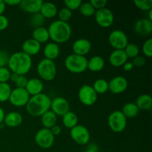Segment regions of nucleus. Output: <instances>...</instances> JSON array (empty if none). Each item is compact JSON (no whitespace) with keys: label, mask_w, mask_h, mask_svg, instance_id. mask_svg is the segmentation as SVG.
I'll return each mask as SVG.
<instances>
[{"label":"nucleus","mask_w":152,"mask_h":152,"mask_svg":"<svg viewBox=\"0 0 152 152\" xmlns=\"http://www.w3.org/2000/svg\"><path fill=\"white\" fill-rule=\"evenodd\" d=\"M7 66L11 73L25 76L32 68V59L22 51L15 52L10 55Z\"/></svg>","instance_id":"f257e3e1"},{"label":"nucleus","mask_w":152,"mask_h":152,"mask_svg":"<svg viewBox=\"0 0 152 152\" xmlns=\"http://www.w3.org/2000/svg\"><path fill=\"white\" fill-rule=\"evenodd\" d=\"M51 99L45 94L31 96L26 105V111L34 117H41L50 108Z\"/></svg>","instance_id":"f03ea898"},{"label":"nucleus","mask_w":152,"mask_h":152,"mask_svg":"<svg viewBox=\"0 0 152 152\" xmlns=\"http://www.w3.org/2000/svg\"><path fill=\"white\" fill-rule=\"evenodd\" d=\"M49 37L56 44H62L68 42L72 34L71 27L68 22L56 20L51 22L48 28Z\"/></svg>","instance_id":"7ed1b4c3"},{"label":"nucleus","mask_w":152,"mask_h":152,"mask_svg":"<svg viewBox=\"0 0 152 152\" xmlns=\"http://www.w3.org/2000/svg\"><path fill=\"white\" fill-rule=\"evenodd\" d=\"M37 71L39 77L47 82L54 80L57 74V68L54 61L45 58L41 59L37 64Z\"/></svg>","instance_id":"20e7f679"},{"label":"nucleus","mask_w":152,"mask_h":152,"mask_svg":"<svg viewBox=\"0 0 152 152\" xmlns=\"http://www.w3.org/2000/svg\"><path fill=\"white\" fill-rule=\"evenodd\" d=\"M65 66L71 73L81 74L88 69V59L86 56L72 53L65 58Z\"/></svg>","instance_id":"39448f33"},{"label":"nucleus","mask_w":152,"mask_h":152,"mask_svg":"<svg viewBox=\"0 0 152 152\" xmlns=\"http://www.w3.org/2000/svg\"><path fill=\"white\" fill-rule=\"evenodd\" d=\"M108 125L111 130L115 133H121L127 126V118L121 111H114L108 117Z\"/></svg>","instance_id":"423d86ee"},{"label":"nucleus","mask_w":152,"mask_h":152,"mask_svg":"<svg viewBox=\"0 0 152 152\" xmlns=\"http://www.w3.org/2000/svg\"><path fill=\"white\" fill-rule=\"evenodd\" d=\"M34 139L39 147L43 149H48L51 148L54 143L55 137L51 133L50 129L42 128L36 133Z\"/></svg>","instance_id":"0eeeda50"},{"label":"nucleus","mask_w":152,"mask_h":152,"mask_svg":"<svg viewBox=\"0 0 152 152\" xmlns=\"http://www.w3.org/2000/svg\"><path fill=\"white\" fill-rule=\"evenodd\" d=\"M108 42L114 50H124L129 44V38L124 31L114 30L108 36Z\"/></svg>","instance_id":"6e6552de"},{"label":"nucleus","mask_w":152,"mask_h":152,"mask_svg":"<svg viewBox=\"0 0 152 152\" xmlns=\"http://www.w3.org/2000/svg\"><path fill=\"white\" fill-rule=\"evenodd\" d=\"M78 98L83 105L91 106L97 101L98 94L94 90L93 87L89 85H84L78 91Z\"/></svg>","instance_id":"1a4fd4ad"},{"label":"nucleus","mask_w":152,"mask_h":152,"mask_svg":"<svg viewBox=\"0 0 152 152\" xmlns=\"http://www.w3.org/2000/svg\"><path fill=\"white\" fill-rule=\"evenodd\" d=\"M70 135L73 140L78 145H87L90 141V133L86 126L77 125L70 131Z\"/></svg>","instance_id":"9d476101"},{"label":"nucleus","mask_w":152,"mask_h":152,"mask_svg":"<svg viewBox=\"0 0 152 152\" xmlns=\"http://www.w3.org/2000/svg\"><path fill=\"white\" fill-rule=\"evenodd\" d=\"M30 97L31 96L27 92L25 88H16L11 91L8 100L12 105L19 108V107L26 106Z\"/></svg>","instance_id":"9b49d317"},{"label":"nucleus","mask_w":152,"mask_h":152,"mask_svg":"<svg viewBox=\"0 0 152 152\" xmlns=\"http://www.w3.org/2000/svg\"><path fill=\"white\" fill-rule=\"evenodd\" d=\"M94 16L97 25L102 28H109L114 23V13L109 8L107 7L96 10L94 13Z\"/></svg>","instance_id":"f8f14e48"},{"label":"nucleus","mask_w":152,"mask_h":152,"mask_svg":"<svg viewBox=\"0 0 152 152\" xmlns=\"http://www.w3.org/2000/svg\"><path fill=\"white\" fill-rule=\"evenodd\" d=\"M50 109L56 116L62 117L70 111V104L65 98L57 96L51 100Z\"/></svg>","instance_id":"ddd939ff"},{"label":"nucleus","mask_w":152,"mask_h":152,"mask_svg":"<svg viewBox=\"0 0 152 152\" xmlns=\"http://www.w3.org/2000/svg\"><path fill=\"white\" fill-rule=\"evenodd\" d=\"M129 83L123 76H117L108 82V91L114 94L123 93L127 89Z\"/></svg>","instance_id":"4468645a"},{"label":"nucleus","mask_w":152,"mask_h":152,"mask_svg":"<svg viewBox=\"0 0 152 152\" xmlns=\"http://www.w3.org/2000/svg\"><path fill=\"white\" fill-rule=\"evenodd\" d=\"M91 49V43L87 39H78L72 45V50L74 54L86 56Z\"/></svg>","instance_id":"2eb2a0df"},{"label":"nucleus","mask_w":152,"mask_h":152,"mask_svg":"<svg viewBox=\"0 0 152 152\" xmlns=\"http://www.w3.org/2000/svg\"><path fill=\"white\" fill-rule=\"evenodd\" d=\"M42 3V0H21L19 7L25 13L33 15L39 13Z\"/></svg>","instance_id":"dca6fc26"},{"label":"nucleus","mask_w":152,"mask_h":152,"mask_svg":"<svg viewBox=\"0 0 152 152\" xmlns=\"http://www.w3.org/2000/svg\"><path fill=\"white\" fill-rule=\"evenodd\" d=\"M134 31L140 36L147 37L152 33V21L148 19H140L137 21L134 26Z\"/></svg>","instance_id":"f3484780"},{"label":"nucleus","mask_w":152,"mask_h":152,"mask_svg":"<svg viewBox=\"0 0 152 152\" xmlns=\"http://www.w3.org/2000/svg\"><path fill=\"white\" fill-rule=\"evenodd\" d=\"M124 50H114L109 56V62L113 67H121L128 61Z\"/></svg>","instance_id":"a211bd4d"},{"label":"nucleus","mask_w":152,"mask_h":152,"mask_svg":"<svg viewBox=\"0 0 152 152\" xmlns=\"http://www.w3.org/2000/svg\"><path fill=\"white\" fill-rule=\"evenodd\" d=\"M43 88H44V84L42 81L39 78H31L28 80L25 87V90L31 96L42 94Z\"/></svg>","instance_id":"6ab92c4d"},{"label":"nucleus","mask_w":152,"mask_h":152,"mask_svg":"<svg viewBox=\"0 0 152 152\" xmlns=\"http://www.w3.org/2000/svg\"><path fill=\"white\" fill-rule=\"evenodd\" d=\"M22 51L31 57L35 56L41 50V44L34 40V39H28L25 40L22 45Z\"/></svg>","instance_id":"aec40b11"},{"label":"nucleus","mask_w":152,"mask_h":152,"mask_svg":"<svg viewBox=\"0 0 152 152\" xmlns=\"http://www.w3.org/2000/svg\"><path fill=\"white\" fill-rule=\"evenodd\" d=\"M23 121V117L20 113L17 111H10L5 114L4 123L6 126L10 128H16L20 126Z\"/></svg>","instance_id":"412c9836"},{"label":"nucleus","mask_w":152,"mask_h":152,"mask_svg":"<svg viewBox=\"0 0 152 152\" xmlns=\"http://www.w3.org/2000/svg\"><path fill=\"white\" fill-rule=\"evenodd\" d=\"M39 13L45 19H51L57 15L58 9L56 4L50 1H43Z\"/></svg>","instance_id":"4be33fe9"},{"label":"nucleus","mask_w":152,"mask_h":152,"mask_svg":"<svg viewBox=\"0 0 152 152\" xmlns=\"http://www.w3.org/2000/svg\"><path fill=\"white\" fill-rule=\"evenodd\" d=\"M43 53L45 59L54 61V59H56L60 53L59 45L53 42L47 43L44 48Z\"/></svg>","instance_id":"5701e85b"},{"label":"nucleus","mask_w":152,"mask_h":152,"mask_svg":"<svg viewBox=\"0 0 152 152\" xmlns=\"http://www.w3.org/2000/svg\"><path fill=\"white\" fill-rule=\"evenodd\" d=\"M105 67V60L99 56H94L88 60V69L92 72H99Z\"/></svg>","instance_id":"b1692460"},{"label":"nucleus","mask_w":152,"mask_h":152,"mask_svg":"<svg viewBox=\"0 0 152 152\" xmlns=\"http://www.w3.org/2000/svg\"><path fill=\"white\" fill-rule=\"evenodd\" d=\"M41 122L45 129H50L53 126L56 125L57 116L50 110H49L41 116Z\"/></svg>","instance_id":"393cba45"},{"label":"nucleus","mask_w":152,"mask_h":152,"mask_svg":"<svg viewBox=\"0 0 152 152\" xmlns=\"http://www.w3.org/2000/svg\"><path fill=\"white\" fill-rule=\"evenodd\" d=\"M32 39H34V40L38 42L40 44L48 41L50 37H49L48 28H45L43 26L34 28V31L32 33Z\"/></svg>","instance_id":"a878e982"},{"label":"nucleus","mask_w":152,"mask_h":152,"mask_svg":"<svg viewBox=\"0 0 152 152\" xmlns=\"http://www.w3.org/2000/svg\"><path fill=\"white\" fill-rule=\"evenodd\" d=\"M137 108L141 110H145V111H148L151 109L152 107V98L151 95L146 94H141L137 98L136 103Z\"/></svg>","instance_id":"bb28decb"},{"label":"nucleus","mask_w":152,"mask_h":152,"mask_svg":"<svg viewBox=\"0 0 152 152\" xmlns=\"http://www.w3.org/2000/svg\"><path fill=\"white\" fill-rule=\"evenodd\" d=\"M62 123L63 126L67 129H71L78 125V117L75 113L72 111H68V113L62 116Z\"/></svg>","instance_id":"cd10ccee"},{"label":"nucleus","mask_w":152,"mask_h":152,"mask_svg":"<svg viewBox=\"0 0 152 152\" xmlns=\"http://www.w3.org/2000/svg\"><path fill=\"white\" fill-rule=\"evenodd\" d=\"M139 111V108L134 102H128L123 105L121 111L126 118H134L137 116Z\"/></svg>","instance_id":"c85d7f7f"},{"label":"nucleus","mask_w":152,"mask_h":152,"mask_svg":"<svg viewBox=\"0 0 152 152\" xmlns=\"http://www.w3.org/2000/svg\"><path fill=\"white\" fill-rule=\"evenodd\" d=\"M92 87L97 94H102L108 91V82L104 79H98L94 83Z\"/></svg>","instance_id":"c756f323"},{"label":"nucleus","mask_w":152,"mask_h":152,"mask_svg":"<svg viewBox=\"0 0 152 152\" xmlns=\"http://www.w3.org/2000/svg\"><path fill=\"white\" fill-rule=\"evenodd\" d=\"M11 87L7 83H0V102L7 101L11 93Z\"/></svg>","instance_id":"7c9ffc66"},{"label":"nucleus","mask_w":152,"mask_h":152,"mask_svg":"<svg viewBox=\"0 0 152 152\" xmlns=\"http://www.w3.org/2000/svg\"><path fill=\"white\" fill-rule=\"evenodd\" d=\"M124 51L128 58L134 59L135 57L139 56L140 48L137 45L134 44V43H129L125 48Z\"/></svg>","instance_id":"2f4dec72"},{"label":"nucleus","mask_w":152,"mask_h":152,"mask_svg":"<svg viewBox=\"0 0 152 152\" xmlns=\"http://www.w3.org/2000/svg\"><path fill=\"white\" fill-rule=\"evenodd\" d=\"M79 10H80V13L83 16H87V17L93 16L96 12V10L94 8V7L90 2H83Z\"/></svg>","instance_id":"473e14b6"},{"label":"nucleus","mask_w":152,"mask_h":152,"mask_svg":"<svg viewBox=\"0 0 152 152\" xmlns=\"http://www.w3.org/2000/svg\"><path fill=\"white\" fill-rule=\"evenodd\" d=\"M45 21V19L44 18V16L40 13H35V14H33L31 16L29 21V23L31 25V26L34 27V28H39V27L42 26Z\"/></svg>","instance_id":"72a5a7b5"},{"label":"nucleus","mask_w":152,"mask_h":152,"mask_svg":"<svg viewBox=\"0 0 152 152\" xmlns=\"http://www.w3.org/2000/svg\"><path fill=\"white\" fill-rule=\"evenodd\" d=\"M135 6L143 11H149L152 9V0H134Z\"/></svg>","instance_id":"f704fd0d"},{"label":"nucleus","mask_w":152,"mask_h":152,"mask_svg":"<svg viewBox=\"0 0 152 152\" xmlns=\"http://www.w3.org/2000/svg\"><path fill=\"white\" fill-rule=\"evenodd\" d=\"M57 15L58 18H59L58 20L64 22H68L72 17V11L67 7H63L58 11Z\"/></svg>","instance_id":"c9c22d12"},{"label":"nucleus","mask_w":152,"mask_h":152,"mask_svg":"<svg viewBox=\"0 0 152 152\" xmlns=\"http://www.w3.org/2000/svg\"><path fill=\"white\" fill-rule=\"evenodd\" d=\"M142 51L143 54L147 57L150 58L152 56V39L148 38L144 42L142 46Z\"/></svg>","instance_id":"e433bc0d"},{"label":"nucleus","mask_w":152,"mask_h":152,"mask_svg":"<svg viewBox=\"0 0 152 152\" xmlns=\"http://www.w3.org/2000/svg\"><path fill=\"white\" fill-rule=\"evenodd\" d=\"M64 3L65 4V7L72 11V10L80 8L83 1L82 0H65Z\"/></svg>","instance_id":"4c0bfd02"},{"label":"nucleus","mask_w":152,"mask_h":152,"mask_svg":"<svg viewBox=\"0 0 152 152\" xmlns=\"http://www.w3.org/2000/svg\"><path fill=\"white\" fill-rule=\"evenodd\" d=\"M10 72L7 67L0 68V83H7L10 80Z\"/></svg>","instance_id":"58836bf2"},{"label":"nucleus","mask_w":152,"mask_h":152,"mask_svg":"<svg viewBox=\"0 0 152 152\" xmlns=\"http://www.w3.org/2000/svg\"><path fill=\"white\" fill-rule=\"evenodd\" d=\"M10 55L6 50H0V68L7 67Z\"/></svg>","instance_id":"ea45409f"},{"label":"nucleus","mask_w":152,"mask_h":152,"mask_svg":"<svg viewBox=\"0 0 152 152\" xmlns=\"http://www.w3.org/2000/svg\"><path fill=\"white\" fill-rule=\"evenodd\" d=\"M89 2L91 4V5L93 6L95 10H99V9L104 8V7H106L105 6L107 5V3L108 1L106 0H91Z\"/></svg>","instance_id":"a19ab883"},{"label":"nucleus","mask_w":152,"mask_h":152,"mask_svg":"<svg viewBox=\"0 0 152 152\" xmlns=\"http://www.w3.org/2000/svg\"><path fill=\"white\" fill-rule=\"evenodd\" d=\"M28 78L25 75H19L17 80L15 83V85H16V88H25L27 83H28Z\"/></svg>","instance_id":"79ce46f5"},{"label":"nucleus","mask_w":152,"mask_h":152,"mask_svg":"<svg viewBox=\"0 0 152 152\" xmlns=\"http://www.w3.org/2000/svg\"><path fill=\"white\" fill-rule=\"evenodd\" d=\"M133 63L134 66L136 67H142L145 65L146 63V60H145V57L142 56H137L133 59Z\"/></svg>","instance_id":"37998d69"},{"label":"nucleus","mask_w":152,"mask_h":152,"mask_svg":"<svg viewBox=\"0 0 152 152\" xmlns=\"http://www.w3.org/2000/svg\"><path fill=\"white\" fill-rule=\"evenodd\" d=\"M9 25V20L4 15H0V31L5 30Z\"/></svg>","instance_id":"c03bdc74"},{"label":"nucleus","mask_w":152,"mask_h":152,"mask_svg":"<svg viewBox=\"0 0 152 152\" xmlns=\"http://www.w3.org/2000/svg\"><path fill=\"white\" fill-rule=\"evenodd\" d=\"M50 130L54 137L56 136V135H59V134L61 133V132H62V129H61L60 126H58V125H56V126H53Z\"/></svg>","instance_id":"a18cd8bd"},{"label":"nucleus","mask_w":152,"mask_h":152,"mask_svg":"<svg viewBox=\"0 0 152 152\" xmlns=\"http://www.w3.org/2000/svg\"><path fill=\"white\" fill-rule=\"evenodd\" d=\"M134 66L132 62H128V61L123 65V70H124L125 71H126V72H129V71H132L134 68Z\"/></svg>","instance_id":"49530a36"},{"label":"nucleus","mask_w":152,"mask_h":152,"mask_svg":"<svg viewBox=\"0 0 152 152\" xmlns=\"http://www.w3.org/2000/svg\"><path fill=\"white\" fill-rule=\"evenodd\" d=\"M4 3L6 5L10 6H19L21 0H4Z\"/></svg>","instance_id":"de8ad7c7"},{"label":"nucleus","mask_w":152,"mask_h":152,"mask_svg":"<svg viewBox=\"0 0 152 152\" xmlns=\"http://www.w3.org/2000/svg\"><path fill=\"white\" fill-rule=\"evenodd\" d=\"M97 151H98L97 145L94 143H92L88 145L87 149H86L84 152H97Z\"/></svg>","instance_id":"09e8293b"},{"label":"nucleus","mask_w":152,"mask_h":152,"mask_svg":"<svg viewBox=\"0 0 152 152\" xmlns=\"http://www.w3.org/2000/svg\"><path fill=\"white\" fill-rule=\"evenodd\" d=\"M6 8V4L3 0H0V15H3Z\"/></svg>","instance_id":"8fccbe9b"},{"label":"nucleus","mask_w":152,"mask_h":152,"mask_svg":"<svg viewBox=\"0 0 152 152\" xmlns=\"http://www.w3.org/2000/svg\"><path fill=\"white\" fill-rule=\"evenodd\" d=\"M4 116H5V113H4V109L0 107V125H1V123H3V121H4Z\"/></svg>","instance_id":"3c124183"},{"label":"nucleus","mask_w":152,"mask_h":152,"mask_svg":"<svg viewBox=\"0 0 152 152\" xmlns=\"http://www.w3.org/2000/svg\"><path fill=\"white\" fill-rule=\"evenodd\" d=\"M19 76V75H18V74H14V73H11V74H10V80L11 82H13V83H16V80H17Z\"/></svg>","instance_id":"603ef678"},{"label":"nucleus","mask_w":152,"mask_h":152,"mask_svg":"<svg viewBox=\"0 0 152 152\" xmlns=\"http://www.w3.org/2000/svg\"><path fill=\"white\" fill-rule=\"evenodd\" d=\"M147 19L152 21V9L150 10L149 11H148V18H147Z\"/></svg>","instance_id":"864d4df0"}]
</instances>
